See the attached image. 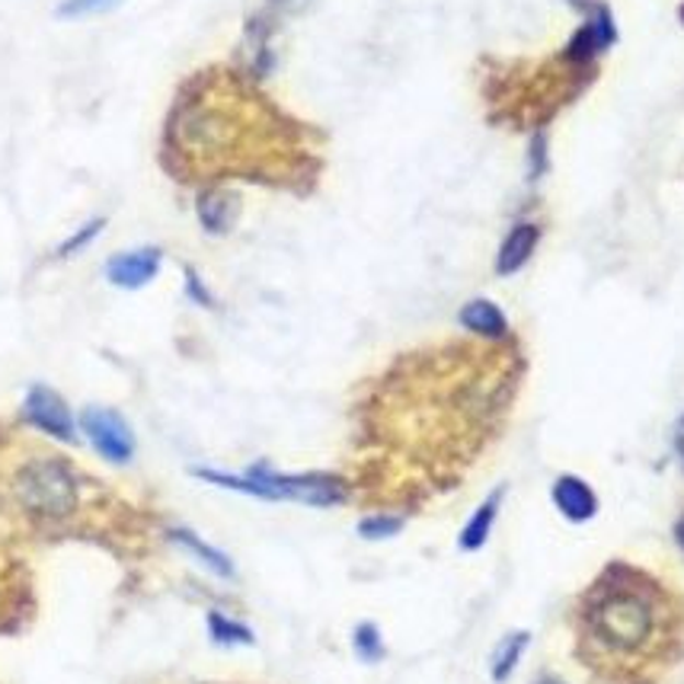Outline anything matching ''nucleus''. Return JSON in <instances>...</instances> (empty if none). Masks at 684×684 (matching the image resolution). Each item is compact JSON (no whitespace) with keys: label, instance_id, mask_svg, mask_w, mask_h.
<instances>
[{"label":"nucleus","instance_id":"nucleus-1","mask_svg":"<svg viewBox=\"0 0 684 684\" xmlns=\"http://www.w3.org/2000/svg\"><path fill=\"white\" fill-rule=\"evenodd\" d=\"M272 138H295V132L266 100L253 96L233 75H198L167 118L163 160L183 176H202L240 167L243 151Z\"/></svg>","mask_w":684,"mask_h":684},{"label":"nucleus","instance_id":"nucleus-2","mask_svg":"<svg viewBox=\"0 0 684 684\" xmlns=\"http://www.w3.org/2000/svg\"><path fill=\"white\" fill-rule=\"evenodd\" d=\"M659 627V605L647 585L630 579H605L585 602V634L611 656L643 652Z\"/></svg>","mask_w":684,"mask_h":684},{"label":"nucleus","instance_id":"nucleus-3","mask_svg":"<svg viewBox=\"0 0 684 684\" xmlns=\"http://www.w3.org/2000/svg\"><path fill=\"white\" fill-rule=\"evenodd\" d=\"M195 477L225 487L233 493L256 495V499H285V502H305V505H340L345 499V487L342 480L330 477V474H305V477H288V474H272L266 467H253L243 477L237 474H221V470H192Z\"/></svg>","mask_w":684,"mask_h":684},{"label":"nucleus","instance_id":"nucleus-4","mask_svg":"<svg viewBox=\"0 0 684 684\" xmlns=\"http://www.w3.org/2000/svg\"><path fill=\"white\" fill-rule=\"evenodd\" d=\"M13 499L33 518L61 522L80 505V483L61 457H30L13 477Z\"/></svg>","mask_w":684,"mask_h":684},{"label":"nucleus","instance_id":"nucleus-5","mask_svg":"<svg viewBox=\"0 0 684 684\" xmlns=\"http://www.w3.org/2000/svg\"><path fill=\"white\" fill-rule=\"evenodd\" d=\"M80 429L90 438V445L113 464H125L135 455V435L128 429V422L118 417L115 410L106 407H87L80 413Z\"/></svg>","mask_w":684,"mask_h":684},{"label":"nucleus","instance_id":"nucleus-6","mask_svg":"<svg viewBox=\"0 0 684 684\" xmlns=\"http://www.w3.org/2000/svg\"><path fill=\"white\" fill-rule=\"evenodd\" d=\"M23 413L45 435H52L58 442H75V419H71V410H68V403L52 387H45V384L30 387L26 403H23Z\"/></svg>","mask_w":684,"mask_h":684},{"label":"nucleus","instance_id":"nucleus-7","mask_svg":"<svg viewBox=\"0 0 684 684\" xmlns=\"http://www.w3.org/2000/svg\"><path fill=\"white\" fill-rule=\"evenodd\" d=\"M160 269V250L153 247H141L132 253H118L110 260L106 275L115 288H145Z\"/></svg>","mask_w":684,"mask_h":684},{"label":"nucleus","instance_id":"nucleus-8","mask_svg":"<svg viewBox=\"0 0 684 684\" xmlns=\"http://www.w3.org/2000/svg\"><path fill=\"white\" fill-rule=\"evenodd\" d=\"M554 502L570 522H589L598 512V499L592 493V487L570 474L554 483Z\"/></svg>","mask_w":684,"mask_h":684},{"label":"nucleus","instance_id":"nucleus-9","mask_svg":"<svg viewBox=\"0 0 684 684\" xmlns=\"http://www.w3.org/2000/svg\"><path fill=\"white\" fill-rule=\"evenodd\" d=\"M240 215V198L228 190H208L198 195V221L208 233H228Z\"/></svg>","mask_w":684,"mask_h":684},{"label":"nucleus","instance_id":"nucleus-10","mask_svg":"<svg viewBox=\"0 0 684 684\" xmlns=\"http://www.w3.org/2000/svg\"><path fill=\"white\" fill-rule=\"evenodd\" d=\"M537 240H540L537 225H515V228L509 230V237L502 240V247H499L495 272H499V275H515L518 269L532 260Z\"/></svg>","mask_w":684,"mask_h":684},{"label":"nucleus","instance_id":"nucleus-11","mask_svg":"<svg viewBox=\"0 0 684 684\" xmlns=\"http://www.w3.org/2000/svg\"><path fill=\"white\" fill-rule=\"evenodd\" d=\"M502 495H505V490L499 487V490H493V493L487 495L480 505H477V512L470 515V522L464 525V532H460V550H480L483 544H487V537H490V532H493V525H495V515H499V502H502Z\"/></svg>","mask_w":684,"mask_h":684},{"label":"nucleus","instance_id":"nucleus-12","mask_svg":"<svg viewBox=\"0 0 684 684\" xmlns=\"http://www.w3.org/2000/svg\"><path fill=\"white\" fill-rule=\"evenodd\" d=\"M460 323L470 330V333H477V337H487V340H499V337H505V314L493 305V301H487V298H477V301H470V305H464L460 310Z\"/></svg>","mask_w":684,"mask_h":684},{"label":"nucleus","instance_id":"nucleus-13","mask_svg":"<svg viewBox=\"0 0 684 684\" xmlns=\"http://www.w3.org/2000/svg\"><path fill=\"white\" fill-rule=\"evenodd\" d=\"M528 643H532V634L518 630V634H509V637L495 647V656H493L495 682H505V679L512 675V669L518 665V659H522V652L528 649Z\"/></svg>","mask_w":684,"mask_h":684},{"label":"nucleus","instance_id":"nucleus-14","mask_svg":"<svg viewBox=\"0 0 684 684\" xmlns=\"http://www.w3.org/2000/svg\"><path fill=\"white\" fill-rule=\"evenodd\" d=\"M170 537H173V544H180V547H186V550H192L205 567L212 572H218V575H225V579H230L233 575V567H230V560L225 557V554H218L215 547H208L205 540H198L195 534L192 532H170Z\"/></svg>","mask_w":684,"mask_h":684},{"label":"nucleus","instance_id":"nucleus-15","mask_svg":"<svg viewBox=\"0 0 684 684\" xmlns=\"http://www.w3.org/2000/svg\"><path fill=\"white\" fill-rule=\"evenodd\" d=\"M208 627H212V640L221 643V647H250L253 643V634L243 624L230 620V617L218 614V611L208 614Z\"/></svg>","mask_w":684,"mask_h":684},{"label":"nucleus","instance_id":"nucleus-16","mask_svg":"<svg viewBox=\"0 0 684 684\" xmlns=\"http://www.w3.org/2000/svg\"><path fill=\"white\" fill-rule=\"evenodd\" d=\"M122 0H65L58 7L61 20H80V16H93V13H110Z\"/></svg>","mask_w":684,"mask_h":684},{"label":"nucleus","instance_id":"nucleus-17","mask_svg":"<svg viewBox=\"0 0 684 684\" xmlns=\"http://www.w3.org/2000/svg\"><path fill=\"white\" fill-rule=\"evenodd\" d=\"M352 643H355V652H358L362 659H368V662H375V659L384 656V643H380V634L375 624H358Z\"/></svg>","mask_w":684,"mask_h":684},{"label":"nucleus","instance_id":"nucleus-18","mask_svg":"<svg viewBox=\"0 0 684 684\" xmlns=\"http://www.w3.org/2000/svg\"><path fill=\"white\" fill-rule=\"evenodd\" d=\"M400 528H403L400 518H394V515H375V518H365V522L358 525V534L368 537V540H380V537L400 534Z\"/></svg>","mask_w":684,"mask_h":684},{"label":"nucleus","instance_id":"nucleus-19","mask_svg":"<svg viewBox=\"0 0 684 684\" xmlns=\"http://www.w3.org/2000/svg\"><path fill=\"white\" fill-rule=\"evenodd\" d=\"M103 228H106V221H103V218L90 221L87 228L77 230L71 240H65V243H61L58 256H71V253H77V250H83V247H87V243H90V240H93V237H96V233H100V230H103Z\"/></svg>","mask_w":684,"mask_h":684},{"label":"nucleus","instance_id":"nucleus-20","mask_svg":"<svg viewBox=\"0 0 684 684\" xmlns=\"http://www.w3.org/2000/svg\"><path fill=\"white\" fill-rule=\"evenodd\" d=\"M547 170V141L544 135H534L532 141V176H540Z\"/></svg>","mask_w":684,"mask_h":684},{"label":"nucleus","instance_id":"nucleus-21","mask_svg":"<svg viewBox=\"0 0 684 684\" xmlns=\"http://www.w3.org/2000/svg\"><path fill=\"white\" fill-rule=\"evenodd\" d=\"M190 295L198 301V305H212V295L198 285V278H195V272H190Z\"/></svg>","mask_w":684,"mask_h":684},{"label":"nucleus","instance_id":"nucleus-22","mask_svg":"<svg viewBox=\"0 0 684 684\" xmlns=\"http://www.w3.org/2000/svg\"><path fill=\"white\" fill-rule=\"evenodd\" d=\"M675 455L682 460L684 467V417L679 419V425H675Z\"/></svg>","mask_w":684,"mask_h":684},{"label":"nucleus","instance_id":"nucleus-23","mask_svg":"<svg viewBox=\"0 0 684 684\" xmlns=\"http://www.w3.org/2000/svg\"><path fill=\"white\" fill-rule=\"evenodd\" d=\"M675 540L682 544V550H684V515L679 518V525H675Z\"/></svg>","mask_w":684,"mask_h":684},{"label":"nucleus","instance_id":"nucleus-24","mask_svg":"<svg viewBox=\"0 0 684 684\" xmlns=\"http://www.w3.org/2000/svg\"><path fill=\"white\" fill-rule=\"evenodd\" d=\"M540 684H560V682H540Z\"/></svg>","mask_w":684,"mask_h":684},{"label":"nucleus","instance_id":"nucleus-25","mask_svg":"<svg viewBox=\"0 0 684 684\" xmlns=\"http://www.w3.org/2000/svg\"><path fill=\"white\" fill-rule=\"evenodd\" d=\"M682 20H684V7H682Z\"/></svg>","mask_w":684,"mask_h":684}]
</instances>
